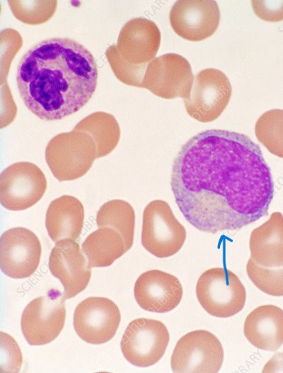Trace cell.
<instances>
[{
	"label": "cell",
	"instance_id": "6da1fadb",
	"mask_svg": "<svg viewBox=\"0 0 283 373\" xmlns=\"http://www.w3.org/2000/svg\"><path fill=\"white\" fill-rule=\"evenodd\" d=\"M171 185L185 219L212 234L238 230L266 216L275 191L259 145L225 130L202 131L182 146Z\"/></svg>",
	"mask_w": 283,
	"mask_h": 373
},
{
	"label": "cell",
	"instance_id": "7c38bea8",
	"mask_svg": "<svg viewBox=\"0 0 283 373\" xmlns=\"http://www.w3.org/2000/svg\"><path fill=\"white\" fill-rule=\"evenodd\" d=\"M121 320L118 306L110 299L91 297L83 299L74 313V328L85 342L105 343L116 333Z\"/></svg>",
	"mask_w": 283,
	"mask_h": 373
},
{
	"label": "cell",
	"instance_id": "4316f807",
	"mask_svg": "<svg viewBox=\"0 0 283 373\" xmlns=\"http://www.w3.org/2000/svg\"><path fill=\"white\" fill-rule=\"evenodd\" d=\"M105 56L117 79L126 85L142 88L148 64L135 65L127 62L120 55L117 45L110 46Z\"/></svg>",
	"mask_w": 283,
	"mask_h": 373
},
{
	"label": "cell",
	"instance_id": "ac0fdd59",
	"mask_svg": "<svg viewBox=\"0 0 283 373\" xmlns=\"http://www.w3.org/2000/svg\"><path fill=\"white\" fill-rule=\"evenodd\" d=\"M243 333L257 348L277 350L283 344V310L272 304L255 308L245 320Z\"/></svg>",
	"mask_w": 283,
	"mask_h": 373
},
{
	"label": "cell",
	"instance_id": "e0dca14e",
	"mask_svg": "<svg viewBox=\"0 0 283 373\" xmlns=\"http://www.w3.org/2000/svg\"><path fill=\"white\" fill-rule=\"evenodd\" d=\"M161 44V32L156 24L145 18L128 21L121 28L117 38L120 55L127 62L141 65L156 57Z\"/></svg>",
	"mask_w": 283,
	"mask_h": 373
},
{
	"label": "cell",
	"instance_id": "f1b7e54d",
	"mask_svg": "<svg viewBox=\"0 0 283 373\" xmlns=\"http://www.w3.org/2000/svg\"><path fill=\"white\" fill-rule=\"evenodd\" d=\"M251 4L254 13L260 19L270 22L283 20V1L253 0Z\"/></svg>",
	"mask_w": 283,
	"mask_h": 373
},
{
	"label": "cell",
	"instance_id": "8fae6325",
	"mask_svg": "<svg viewBox=\"0 0 283 373\" xmlns=\"http://www.w3.org/2000/svg\"><path fill=\"white\" fill-rule=\"evenodd\" d=\"M193 81L189 62L180 54L167 53L148 63L142 88L166 99L185 98L191 91Z\"/></svg>",
	"mask_w": 283,
	"mask_h": 373
},
{
	"label": "cell",
	"instance_id": "7402d4cb",
	"mask_svg": "<svg viewBox=\"0 0 283 373\" xmlns=\"http://www.w3.org/2000/svg\"><path fill=\"white\" fill-rule=\"evenodd\" d=\"M74 130L87 133L96 147L97 159L110 154L117 145L120 137V128L115 117L108 113H93L74 127Z\"/></svg>",
	"mask_w": 283,
	"mask_h": 373
},
{
	"label": "cell",
	"instance_id": "5b68a950",
	"mask_svg": "<svg viewBox=\"0 0 283 373\" xmlns=\"http://www.w3.org/2000/svg\"><path fill=\"white\" fill-rule=\"evenodd\" d=\"M187 236L185 227L175 218L171 207L164 200L150 202L144 210L142 244L158 258L177 253Z\"/></svg>",
	"mask_w": 283,
	"mask_h": 373
},
{
	"label": "cell",
	"instance_id": "2e32d148",
	"mask_svg": "<svg viewBox=\"0 0 283 373\" xmlns=\"http://www.w3.org/2000/svg\"><path fill=\"white\" fill-rule=\"evenodd\" d=\"M134 294L143 309L166 313L174 309L180 302L183 287L174 275L159 270H151L137 278Z\"/></svg>",
	"mask_w": 283,
	"mask_h": 373
},
{
	"label": "cell",
	"instance_id": "f546056e",
	"mask_svg": "<svg viewBox=\"0 0 283 373\" xmlns=\"http://www.w3.org/2000/svg\"><path fill=\"white\" fill-rule=\"evenodd\" d=\"M5 336L6 345L4 346L3 343L1 345L5 348L6 357L5 360H1V369L5 367L6 372H7V369H9L8 372H19L22 364V355L20 348L12 337L7 333H5ZM1 338L4 339L3 337Z\"/></svg>",
	"mask_w": 283,
	"mask_h": 373
},
{
	"label": "cell",
	"instance_id": "4fadbf2b",
	"mask_svg": "<svg viewBox=\"0 0 283 373\" xmlns=\"http://www.w3.org/2000/svg\"><path fill=\"white\" fill-rule=\"evenodd\" d=\"M41 243L37 236L24 227L4 231L0 239V267L8 277L26 278L37 269L41 257Z\"/></svg>",
	"mask_w": 283,
	"mask_h": 373
},
{
	"label": "cell",
	"instance_id": "8992f818",
	"mask_svg": "<svg viewBox=\"0 0 283 373\" xmlns=\"http://www.w3.org/2000/svg\"><path fill=\"white\" fill-rule=\"evenodd\" d=\"M65 298L56 289L33 299L24 309L21 330L30 345H42L53 341L64 328Z\"/></svg>",
	"mask_w": 283,
	"mask_h": 373
},
{
	"label": "cell",
	"instance_id": "ba28073f",
	"mask_svg": "<svg viewBox=\"0 0 283 373\" xmlns=\"http://www.w3.org/2000/svg\"><path fill=\"white\" fill-rule=\"evenodd\" d=\"M169 333L160 321L139 318L132 321L122 335L120 347L132 365L146 367L158 362L169 342Z\"/></svg>",
	"mask_w": 283,
	"mask_h": 373
},
{
	"label": "cell",
	"instance_id": "d6986e66",
	"mask_svg": "<svg viewBox=\"0 0 283 373\" xmlns=\"http://www.w3.org/2000/svg\"><path fill=\"white\" fill-rule=\"evenodd\" d=\"M250 258L258 265L275 268L283 267V215L279 212L251 232Z\"/></svg>",
	"mask_w": 283,
	"mask_h": 373
},
{
	"label": "cell",
	"instance_id": "52a82bcc",
	"mask_svg": "<svg viewBox=\"0 0 283 373\" xmlns=\"http://www.w3.org/2000/svg\"><path fill=\"white\" fill-rule=\"evenodd\" d=\"M231 92V83L223 71L203 69L197 74L189 95L183 98L185 110L199 122L214 121L226 108Z\"/></svg>",
	"mask_w": 283,
	"mask_h": 373
},
{
	"label": "cell",
	"instance_id": "603a6c76",
	"mask_svg": "<svg viewBox=\"0 0 283 373\" xmlns=\"http://www.w3.org/2000/svg\"><path fill=\"white\" fill-rule=\"evenodd\" d=\"M98 228L110 227L122 238L126 252L133 244L135 214L132 206L122 200H112L104 203L96 214Z\"/></svg>",
	"mask_w": 283,
	"mask_h": 373
},
{
	"label": "cell",
	"instance_id": "484cf974",
	"mask_svg": "<svg viewBox=\"0 0 283 373\" xmlns=\"http://www.w3.org/2000/svg\"><path fill=\"white\" fill-rule=\"evenodd\" d=\"M246 272L252 282L262 292L271 296H283V267H262L250 258L246 265Z\"/></svg>",
	"mask_w": 283,
	"mask_h": 373
},
{
	"label": "cell",
	"instance_id": "277c9868",
	"mask_svg": "<svg viewBox=\"0 0 283 373\" xmlns=\"http://www.w3.org/2000/svg\"><path fill=\"white\" fill-rule=\"evenodd\" d=\"M196 296L202 308L218 318L231 317L246 303V289L231 270L214 268L204 271L196 285Z\"/></svg>",
	"mask_w": 283,
	"mask_h": 373
},
{
	"label": "cell",
	"instance_id": "44dd1931",
	"mask_svg": "<svg viewBox=\"0 0 283 373\" xmlns=\"http://www.w3.org/2000/svg\"><path fill=\"white\" fill-rule=\"evenodd\" d=\"M82 251L90 268L110 266L126 252L122 236L110 227L91 233L82 243Z\"/></svg>",
	"mask_w": 283,
	"mask_h": 373
},
{
	"label": "cell",
	"instance_id": "9a60e30c",
	"mask_svg": "<svg viewBox=\"0 0 283 373\" xmlns=\"http://www.w3.org/2000/svg\"><path fill=\"white\" fill-rule=\"evenodd\" d=\"M48 265L52 275L63 285V296L66 299L83 291L90 281L91 270L74 240L56 242L50 253Z\"/></svg>",
	"mask_w": 283,
	"mask_h": 373
},
{
	"label": "cell",
	"instance_id": "ffe728a7",
	"mask_svg": "<svg viewBox=\"0 0 283 373\" xmlns=\"http://www.w3.org/2000/svg\"><path fill=\"white\" fill-rule=\"evenodd\" d=\"M84 219L81 202L71 195L52 200L46 212L45 226L54 242L64 239L76 241L80 237Z\"/></svg>",
	"mask_w": 283,
	"mask_h": 373
},
{
	"label": "cell",
	"instance_id": "9c48e42d",
	"mask_svg": "<svg viewBox=\"0 0 283 373\" xmlns=\"http://www.w3.org/2000/svg\"><path fill=\"white\" fill-rule=\"evenodd\" d=\"M224 360L219 339L205 330L191 331L177 342L171 356L173 372L216 373Z\"/></svg>",
	"mask_w": 283,
	"mask_h": 373
},
{
	"label": "cell",
	"instance_id": "30bf717a",
	"mask_svg": "<svg viewBox=\"0 0 283 373\" xmlns=\"http://www.w3.org/2000/svg\"><path fill=\"white\" fill-rule=\"evenodd\" d=\"M47 189L42 170L28 161L14 163L0 176V202L7 210L20 211L36 204Z\"/></svg>",
	"mask_w": 283,
	"mask_h": 373
},
{
	"label": "cell",
	"instance_id": "5bb4252c",
	"mask_svg": "<svg viewBox=\"0 0 283 373\" xmlns=\"http://www.w3.org/2000/svg\"><path fill=\"white\" fill-rule=\"evenodd\" d=\"M169 20L178 35L190 41H200L216 30L220 11L215 1L179 0L173 5Z\"/></svg>",
	"mask_w": 283,
	"mask_h": 373
},
{
	"label": "cell",
	"instance_id": "d4e9b609",
	"mask_svg": "<svg viewBox=\"0 0 283 373\" xmlns=\"http://www.w3.org/2000/svg\"><path fill=\"white\" fill-rule=\"evenodd\" d=\"M8 6L16 19L28 25H40L54 14L57 1L9 0Z\"/></svg>",
	"mask_w": 283,
	"mask_h": 373
},
{
	"label": "cell",
	"instance_id": "7a4b0ae2",
	"mask_svg": "<svg viewBox=\"0 0 283 373\" xmlns=\"http://www.w3.org/2000/svg\"><path fill=\"white\" fill-rule=\"evenodd\" d=\"M98 77L96 59L79 42L52 38L33 45L21 59L16 84L27 108L46 121L62 120L91 98Z\"/></svg>",
	"mask_w": 283,
	"mask_h": 373
},
{
	"label": "cell",
	"instance_id": "4dcf8cb0",
	"mask_svg": "<svg viewBox=\"0 0 283 373\" xmlns=\"http://www.w3.org/2000/svg\"><path fill=\"white\" fill-rule=\"evenodd\" d=\"M262 372H283V353H276L265 364Z\"/></svg>",
	"mask_w": 283,
	"mask_h": 373
},
{
	"label": "cell",
	"instance_id": "83f0119b",
	"mask_svg": "<svg viewBox=\"0 0 283 373\" xmlns=\"http://www.w3.org/2000/svg\"><path fill=\"white\" fill-rule=\"evenodd\" d=\"M22 43V38L16 30L8 28L1 32V84L6 81L10 64Z\"/></svg>",
	"mask_w": 283,
	"mask_h": 373
},
{
	"label": "cell",
	"instance_id": "cb8c5ba5",
	"mask_svg": "<svg viewBox=\"0 0 283 373\" xmlns=\"http://www.w3.org/2000/svg\"><path fill=\"white\" fill-rule=\"evenodd\" d=\"M258 140L272 154L283 159V110L265 112L255 125Z\"/></svg>",
	"mask_w": 283,
	"mask_h": 373
},
{
	"label": "cell",
	"instance_id": "3957f363",
	"mask_svg": "<svg viewBox=\"0 0 283 373\" xmlns=\"http://www.w3.org/2000/svg\"><path fill=\"white\" fill-rule=\"evenodd\" d=\"M97 159L93 139L86 132L74 130L55 135L45 149V160L59 181L72 180L84 176Z\"/></svg>",
	"mask_w": 283,
	"mask_h": 373
}]
</instances>
